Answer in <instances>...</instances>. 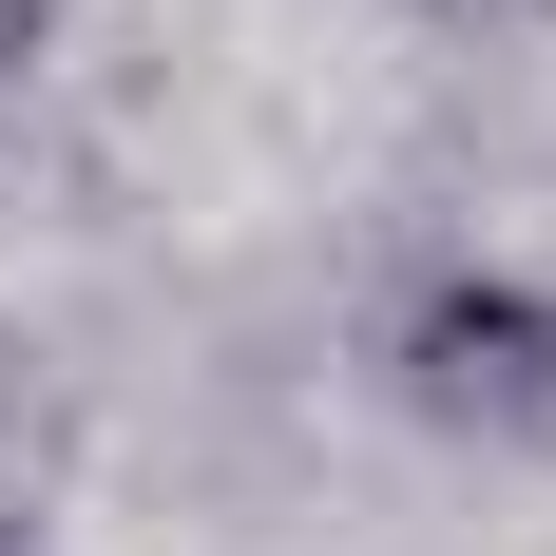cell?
Instances as JSON below:
<instances>
[{
    "label": "cell",
    "instance_id": "obj_1",
    "mask_svg": "<svg viewBox=\"0 0 556 556\" xmlns=\"http://www.w3.org/2000/svg\"><path fill=\"white\" fill-rule=\"evenodd\" d=\"M365 365H384L403 422H442V442H480V460H538L556 442V288L500 269V250H422V269L384 288Z\"/></svg>",
    "mask_w": 556,
    "mask_h": 556
},
{
    "label": "cell",
    "instance_id": "obj_2",
    "mask_svg": "<svg viewBox=\"0 0 556 556\" xmlns=\"http://www.w3.org/2000/svg\"><path fill=\"white\" fill-rule=\"evenodd\" d=\"M58 460H77V384L0 327V538H39V518H58Z\"/></svg>",
    "mask_w": 556,
    "mask_h": 556
},
{
    "label": "cell",
    "instance_id": "obj_3",
    "mask_svg": "<svg viewBox=\"0 0 556 556\" xmlns=\"http://www.w3.org/2000/svg\"><path fill=\"white\" fill-rule=\"evenodd\" d=\"M58 20H77V0H0V115L39 97V58H58Z\"/></svg>",
    "mask_w": 556,
    "mask_h": 556
},
{
    "label": "cell",
    "instance_id": "obj_4",
    "mask_svg": "<svg viewBox=\"0 0 556 556\" xmlns=\"http://www.w3.org/2000/svg\"><path fill=\"white\" fill-rule=\"evenodd\" d=\"M403 20H556V0H403Z\"/></svg>",
    "mask_w": 556,
    "mask_h": 556
},
{
    "label": "cell",
    "instance_id": "obj_5",
    "mask_svg": "<svg viewBox=\"0 0 556 556\" xmlns=\"http://www.w3.org/2000/svg\"><path fill=\"white\" fill-rule=\"evenodd\" d=\"M0 556H39V538H0Z\"/></svg>",
    "mask_w": 556,
    "mask_h": 556
}]
</instances>
